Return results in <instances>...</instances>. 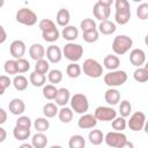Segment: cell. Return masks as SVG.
<instances>
[{
    "label": "cell",
    "instance_id": "1",
    "mask_svg": "<svg viewBox=\"0 0 148 148\" xmlns=\"http://www.w3.org/2000/svg\"><path fill=\"white\" fill-rule=\"evenodd\" d=\"M133 46V39L127 35H118L113 38L112 50L116 56H123L128 52Z\"/></svg>",
    "mask_w": 148,
    "mask_h": 148
},
{
    "label": "cell",
    "instance_id": "2",
    "mask_svg": "<svg viewBox=\"0 0 148 148\" xmlns=\"http://www.w3.org/2000/svg\"><path fill=\"white\" fill-rule=\"evenodd\" d=\"M104 83L110 88H116L123 86L127 81V73L121 69L111 71L104 75Z\"/></svg>",
    "mask_w": 148,
    "mask_h": 148
},
{
    "label": "cell",
    "instance_id": "3",
    "mask_svg": "<svg viewBox=\"0 0 148 148\" xmlns=\"http://www.w3.org/2000/svg\"><path fill=\"white\" fill-rule=\"evenodd\" d=\"M81 69L88 77H91V79H98L103 74V66L97 60L91 58H88L83 61Z\"/></svg>",
    "mask_w": 148,
    "mask_h": 148
},
{
    "label": "cell",
    "instance_id": "4",
    "mask_svg": "<svg viewBox=\"0 0 148 148\" xmlns=\"http://www.w3.org/2000/svg\"><path fill=\"white\" fill-rule=\"evenodd\" d=\"M113 3L112 0H98L95 5H94V8H92V13H94V16L99 20L101 22L102 21H106L111 14V5Z\"/></svg>",
    "mask_w": 148,
    "mask_h": 148
},
{
    "label": "cell",
    "instance_id": "5",
    "mask_svg": "<svg viewBox=\"0 0 148 148\" xmlns=\"http://www.w3.org/2000/svg\"><path fill=\"white\" fill-rule=\"evenodd\" d=\"M61 51L62 56H65V58L72 62H77L83 56V46L73 42L67 43Z\"/></svg>",
    "mask_w": 148,
    "mask_h": 148
},
{
    "label": "cell",
    "instance_id": "6",
    "mask_svg": "<svg viewBox=\"0 0 148 148\" xmlns=\"http://www.w3.org/2000/svg\"><path fill=\"white\" fill-rule=\"evenodd\" d=\"M69 103H71V109L72 111L76 112V113H80V114H83L88 111L89 109V102H88V98L86 95L81 94V92H77V94H74L71 99H69Z\"/></svg>",
    "mask_w": 148,
    "mask_h": 148
},
{
    "label": "cell",
    "instance_id": "7",
    "mask_svg": "<svg viewBox=\"0 0 148 148\" xmlns=\"http://www.w3.org/2000/svg\"><path fill=\"white\" fill-rule=\"evenodd\" d=\"M15 18L18 23L31 27V25H35L37 22V14L30 8H21L17 10Z\"/></svg>",
    "mask_w": 148,
    "mask_h": 148
},
{
    "label": "cell",
    "instance_id": "8",
    "mask_svg": "<svg viewBox=\"0 0 148 148\" xmlns=\"http://www.w3.org/2000/svg\"><path fill=\"white\" fill-rule=\"evenodd\" d=\"M146 125V114L142 111H135L131 114L130 120L127 121V126L133 132L141 131Z\"/></svg>",
    "mask_w": 148,
    "mask_h": 148
},
{
    "label": "cell",
    "instance_id": "9",
    "mask_svg": "<svg viewBox=\"0 0 148 148\" xmlns=\"http://www.w3.org/2000/svg\"><path fill=\"white\" fill-rule=\"evenodd\" d=\"M94 117L101 121H112L117 117V111L111 106H98L95 109Z\"/></svg>",
    "mask_w": 148,
    "mask_h": 148
},
{
    "label": "cell",
    "instance_id": "10",
    "mask_svg": "<svg viewBox=\"0 0 148 148\" xmlns=\"http://www.w3.org/2000/svg\"><path fill=\"white\" fill-rule=\"evenodd\" d=\"M104 141L109 147L118 148L120 145H123L125 141H127V138L123 132L112 131V132H108L104 135Z\"/></svg>",
    "mask_w": 148,
    "mask_h": 148
},
{
    "label": "cell",
    "instance_id": "11",
    "mask_svg": "<svg viewBox=\"0 0 148 148\" xmlns=\"http://www.w3.org/2000/svg\"><path fill=\"white\" fill-rule=\"evenodd\" d=\"M25 51H27L25 43L23 40H21V39L13 40L12 44H10V46H9V52L13 56V58H15V60L23 58Z\"/></svg>",
    "mask_w": 148,
    "mask_h": 148
},
{
    "label": "cell",
    "instance_id": "12",
    "mask_svg": "<svg viewBox=\"0 0 148 148\" xmlns=\"http://www.w3.org/2000/svg\"><path fill=\"white\" fill-rule=\"evenodd\" d=\"M130 61L133 66L141 67L146 62V53L142 49H133L130 52Z\"/></svg>",
    "mask_w": 148,
    "mask_h": 148
},
{
    "label": "cell",
    "instance_id": "13",
    "mask_svg": "<svg viewBox=\"0 0 148 148\" xmlns=\"http://www.w3.org/2000/svg\"><path fill=\"white\" fill-rule=\"evenodd\" d=\"M45 54H46V58H47V61L49 62H52V64H57L61 60L62 58V51L59 46L57 45H50L47 46L46 51H45Z\"/></svg>",
    "mask_w": 148,
    "mask_h": 148
},
{
    "label": "cell",
    "instance_id": "14",
    "mask_svg": "<svg viewBox=\"0 0 148 148\" xmlns=\"http://www.w3.org/2000/svg\"><path fill=\"white\" fill-rule=\"evenodd\" d=\"M96 125H97V120L94 117V114H90V113H83L77 120V126L82 130L94 128Z\"/></svg>",
    "mask_w": 148,
    "mask_h": 148
},
{
    "label": "cell",
    "instance_id": "15",
    "mask_svg": "<svg viewBox=\"0 0 148 148\" xmlns=\"http://www.w3.org/2000/svg\"><path fill=\"white\" fill-rule=\"evenodd\" d=\"M8 109L14 116H22L25 111V103L21 98H13L8 104Z\"/></svg>",
    "mask_w": 148,
    "mask_h": 148
},
{
    "label": "cell",
    "instance_id": "16",
    "mask_svg": "<svg viewBox=\"0 0 148 148\" xmlns=\"http://www.w3.org/2000/svg\"><path fill=\"white\" fill-rule=\"evenodd\" d=\"M29 56L31 59L34 60H40V59H44L45 57V49L42 44L39 43H34L30 47H29Z\"/></svg>",
    "mask_w": 148,
    "mask_h": 148
},
{
    "label": "cell",
    "instance_id": "17",
    "mask_svg": "<svg viewBox=\"0 0 148 148\" xmlns=\"http://www.w3.org/2000/svg\"><path fill=\"white\" fill-rule=\"evenodd\" d=\"M103 65L110 72L111 71H116V69H118V67L120 65V60H119L118 56H116V54H106L104 57Z\"/></svg>",
    "mask_w": 148,
    "mask_h": 148
},
{
    "label": "cell",
    "instance_id": "18",
    "mask_svg": "<svg viewBox=\"0 0 148 148\" xmlns=\"http://www.w3.org/2000/svg\"><path fill=\"white\" fill-rule=\"evenodd\" d=\"M71 99V92L67 88H60L58 89V92H57V96L54 98V102L57 105H60V106H66V104L69 102Z\"/></svg>",
    "mask_w": 148,
    "mask_h": 148
},
{
    "label": "cell",
    "instance_id": "19",
    "mask_svg": "<svg viewBox=\"0 0 148 148\" xmlns=\"http://www.w3.org/2000/svg\"><path fill=\"white\" fill-rule=\"evenodd\" d=\"M131 18V8H126V9H116L114 13V21L116 23L124 25L126 24Z\"/></svg>",
    "mask_w": 148,
    "mask_h": 148
},
{
    "label": "cell",
    "instance_id": "20",
    "mask_svg": "<svg viewBox=\"0 0 148 148\" xmlns=\"http://www.w3.org/2000/svg\"><path fill=\"white\" fill-rule=\"evenodd\" d=\"M69 20H71V13H69L68 9H66V8H60V9L57 12L56 21H57L58 25L65 28V27L68 25Z\"/></svg>",
    "mask_w": 148,
    "mask_h": 148
},
{
    "label": "cell",
    "instance_id": "21",
    "mask_svg": "<svg viewBox=\"0 0 148 148\" xmlns=\"http://www.w3.org/2000/svg\"><path fill=\"white\" fill-rule=\"evenodd\" d=\"M117 30V25L114 22L110 21V20H106V21H102L99 24H98V32H101L102 35H112L114 34Z\"/></svg>",
    "mask_w": 148,
    "mask_h": 148
},
{
    "label": "cell",
    "instance_id": "22",
    "mask_svg": "<svg viewBox=\"0 0 148 148\" xmlns=\"http://www.w3.org/2000/svg\"><path fill=\"white\" fill-rule=\"evenodd\" d=\"M105 102L110 105H116L120 101V92L116 88H109L104 94Z\"/></svg>",
    "mask_w": 148,
    "mask_h": 148
},
{
    "label": "cell",
    "instance_id": "23",
    "mask_svg": "<svg viewBox=\"0 0 148 148\" xmlns=\"http://www.w3.org/2000/svg\"><path fill=\"white\" fill-rule=\"evenodd\" d=\"M61 36H62L64 39H66V40H68L71 43V42L75 40L79 37V30L74 25H67V27L62 28Z\"/></svg>",
    "mask_w": 148,
    "mask_h": 148
},
{
    "label": "cell",
    "instance_id": "24",
    "mask_svg": "<svg viewBox=\"0 0 148 148\" xmlns=\"http://www.w3.org/2000/svg\"><path fill=\"white\" fill-rule=\"evenodd\" d=\"M49 140H47V136L44 134V133H40V132H37L36 134L32 135V139H31V145L34 148H45L46 145H47Z\"/></svg>",
    "mask_w": 148,
    "mask_h": 148
},
{
    "label": "cell",
    "instance_id": "25",
    "mask_svg": "<svg viewBox=\"0 0 148 148\" xmlns=\"http://www.w3.org/2000/svg\"><path fill=\"white\" fill-rule=\"evenodd\" d=\"M42 37L45 42H49V43H53L56 40H58V38L60 37V32L58 30V28H52V29H49V30H45V31H42Z\"/></svg>",
    "mask_w": 148,
    "mask_h": 148
},
{
    "label": "cell",
    "instance_id": "26",
    "mask_svg": "<svg viewBox=\"0 0 148 148\" xmlns=\"http://www.w3.org/2000/svg\"><path fill=\"white\" fill-rule=\"evenodd\" d=\"M88 139L91 145L98 146L104 141V134L101 130H91L88 134Z\"/></svg>",
    "mask_w": 148,
    "mask_h": 148
},
{
    "label": "cell",
    "instance_id": "27",
    "mask_svg": "<svg viewBox=\"0 0 148 148\" xmlns=\"http://www.w3.org/2000/svg\"><path fill=\"white\" fill-rule=\"evenodd\" d=\"M133 77L139 83L147 82L148 81V68H147V66H145V67H138L134 71V73H133Z\"/></svg>",
    "mask_w": 148,
    "mask_h": 148
},
{
    "label": "cell",
    "instance_id": "28",
    "mask_svg": "<svg viewBox=\"0 0 148 148\" xmlns=\"http://www.w3.org/2000/svg\"><path fill=\"white\" fill-rule=\"evenodd\" d=\"M58 117H59V120L61 123L68 124L73 119V111L68 106H61V109L58 111Z\"/></svg>",
    "mask_w": 148,
    "mask_h": 148
},
{
    "label": "cell",
    "instance_id": "29",
    "mask_svg": "<svg viewBox=\"0 0 148 148\" xmlns=\"http://www.w3.org/2000/svg\"><path fill=\"white\" fill-rule=\"evenodd\" d=\"M13 86L16 90L23 91L28 88V79L24 75H15L13 79Z\"/></svg>",
    "mask_w": 148,
    "mask_h": 148
},
{
    "label": "cell",
    "instance_id": "30",
    "mask_svg": "<svg viewBox=\"0 0 148 148\" xmlns=\"http://www.w3.org/2000/svg\"><path fill=\"white\" fill-rule=\"evenodd\" d=\"M29 81L34 87H43L46 81V76L44 74H39L34 71L29 76Z\"/></svg>",
    "mask_w": 148,
    "mask_h": 148
},
{
    "label": "cell",
    "instance_id": "31",
    "mask_svg": "<svg viewBox=\"0 0 148 148\" xmlns=\"http://www.w3.org/2000/svg\"><path fill=\"white\" fill-rule=\"evenodd\" d=\"M68 147L69 148H84L86 147V139L80 134L72 135L69 141H68Z\"/></svg>",
    "mask_w": 148,
    "mask_h": 148
},
{
    "label": "cell",
    "instance_id": "32",
    "mask_svg": "<svg viewBox=\"0 0 148 148\" xmlns=\"http://www.w3.org/2000/svg\"><path fill=\"white\" fill-rule=\"evenodd\" d=\"M82 73V69H81V66L77 64V62H71L67 68H66V74L71 77V79H76L81 75Z\"/></svg>",
    "mask_w": 148,
    "mask_h": 148
},
{
    "label": "cell",
    "instance_id": "33",
    "mask_svg": "<svg viewBox=\"0 0 148 148\" xmlns=\"http://www.w3.org/2000/svg\"><path fill=\"white\" fill-rule=\"evenodd\" d=\"M34 127L37 132H40V133H44L45 131L49 130L50 127V123L47 120V118L45 117H39V118H36V120L34 121Z\"/></svg>",
    "mask_w": 148,
    "mask_h": 148
},
{
    "label": "cell",
    "instance_id": "34",
    "mask_svg": "<svg viewBox=\"0 0 148 148\" xmlns=\"http://www.w3.org/2000/svg\"><path fill=\"white\" fill-rule=\"evenodd\" d=\"M58 111H59V109H58L57 104L51 103V102L46 103L43 106V114L45 116V118H53V117H56L58 114Z\"/></svg>",
    "mask_w": 148,
    "mask_h": 148
},
{
    "label": "cell",
    "instance_id": "35",
    "mask_svg": "<svg viewBox=\"0 0 148 148\" xmlns=\"http://www.w3.org/2000/svg\"><path fill=\"white\" fill-rule=\"evenodd\" d=\"M30 130L29 128H22V127H17L15 126L14 130H13V135L16 140H20V141H24L27 140L29 136H30Z\"/></svg>",
    "mask_w": 148,
    "mask_h": 148
},
{
    "label": "cell",
    "instance_id": "36",
    "mask_svg": "<svg viewBox=\"0 0 148 148\" xmlns=\"http://www.w3.org/2000/svg\"><path fill=\"white\" fill-rule=\"evenodd\" d=\"M57 92H58V88L53 84H46V86H43V96L49 99V101H52L56 98L57 96Z\"/></svg>",
    "mask_w": 148,
    "mask_h": 148
},
{
    "label": "cell",
    "instance_id": "37",
    "mask_svg": "<svg viewBox=\"0 0 148 148\" xmlns=\"http://www.w3.org/2000/svg\"><path fill=\"white\" fill-rule=\"evenodd\" d=\"M47 80L53 86L57 84V83H60L61 80H62V72L60 69H51V71H49Z\"/></svg>",
    "mask_w": 148,
    "mask_h": 148
},
{
    "label": "cell",
    "instance_id": "38",
    "mask_svg": "<svg viewBox=\"0 0 148 148\" xmlns=\"http://www.w3.org/2000/svg\"><path fill=\"white\" fill-rule=\"evenodd\" d=\"M80 28L83 32H87V31H91V30H96L97 25H96V22L92 20V18H83L81 22H80Z\"/></svg>",
    "mask_w": 148,
    "mask_h": 148
},
{
    "label": "cell",
    "instance_id": "39",
    "mask_svg": "<svg viewBox=\"0 0 148 148\" xmlns=\"http://www.w3.org/2000/svg\"><path fill=\"white\" fill-rule=\"evenodd\" d=\"M111 126H112V128L116 132H123L126 128L127 123H126V119L125 118H123V117H116L111 121Z\"/></svg>",
    "mask_w": 148,
    "mask_h": 148
},
{
    "label": "cell",
    "instance_id": "40",
    "mask_svg": "<svg viewBox=\"0 0 148 148\" xmlns=\"http://www.w3.org/2000/svg\"><path fill=\"white\" fill-rule=\"evenodd\" d=\"M119 113H120V117H123V118H126L132 113V104L127 99H124L120 102Z\"/></svg>",
    "mask_w": 148,
    "mask_h": 148
},
{
    "label": "cell",
    "instance_id": "41",
    "mask_svg": "<svg viewBox=\"0 0 148 148\" xmlns=\"http://www.w3.org/2000/svg\"><path fill=\"white\" fill-rule=\"evenodd\" d=\"M49 69H50V65H49V61H47V60L40 59V60H37V61H36L35 72L45 75L46 73H49Z\"/></svg>",
    "mask_w": 148,
    "mask_h": 148
},
{
    "label": "cell",
    "instance_id": "42",
    "mask_svg": "<svg viewBox=\"0 0 148 148\" xmlns=\"http://www.w3.org/2000/svg\"><path fill=\"white\" fill-rule=\"evenodd\" d=\"M3 69H5L6 74H9V75H15V74H17L16 60H15V59L6 60V62H5V65H3Z\"/></svg>",
    "mask_w": 148,
    "mask_h": 148
},
{
    "label": "cell",
    "instance_id": "43",
    "mask_svg": "<svg viewBox=\"0 0 148 148\" xmlns=\"http://www.w3.org/2000/svg\"><path fill=\"white\" fill-rule=\"evenodd\" d=\"M136 16L140 20H142V21L148 18V3L147 2H142V3H140L138 6V8H136Z\"/></svg>",
    "mask_w": 148,
    "mask_h": 148
},
{
    "label": "cell",
    "instance_id": "44",
    "mask_svg": "<svg viewBox=\"0 0 148 148\" xmlns=\"http://www.w3.org/2000/svg\"><path fill=\"white\" fill-rule=\"evenodd\" d=\"M82 37H83V40L87 43H95L99 38V32L97 31V29L91 30V31H87V32H83Z\"/></svg>",
    "mask_w": 148,
    "mask_h": 148
},
{
    "label": "cell",
    "instance_id": "45",
    "mask_svg": "<svg viewBox=\"0 0 148 148\" xmlns=\"http://www.w3.org/2000/svg\"><path fill=\"white\" fill-rule=\"evenodd\" d=\"M16 67H17V73H25L30 69V62L27 59L21 58L16 60Z\"/></svg>",
    "mask_w": 148,
    "mask_h": 148
},
{
    "label": "cell",
    "instance_id": "46",
    "mask_svg": "<svg viewBox=\"0 0 148 148\" xmlns=\"http://www.w3.org/2000/svg\"><path fill=\"white\" fill-rule=\"evenodd\" d=\"M31 125H32L31 124V120H30V118L28 116H20L17 118V120H16V125L15 126L22 127V128H29L30 130Z\"/></svg>",
    "mask_w": 148,
    "mask_h": 148
},
{
    "label": "cell",
    "instance_id": "47",
    "mask_svg": "<svg viewBox=\"0 0 148 148\" xmlns=\"http://www.w3.org/2000/svg\"><path fill=\"white\" fill-rule=\"evenodd\" d=\"M40 31H45V30H49V29H52V28H56V23L50 20V18H43L39 21V24H38Z\"/></svg>",
    "mask_w": 148,
    "mask_h": 148
},
{
    "label": "cell",
    "instance_id": "48",
    "mask_svg": "<svg viewBox=\"0 0 148 148\" xmlns=\"http://www.w3.org/2000/svg\"><path fill=\"white\" fill-rule=\"evenodd\" d=\"M12 84V80L9 79L8 75H0V87L3 88L5 90Z\"/></svg>",
    "mask_w": 148,
    "mask_h": 148
},
{
    "label": "cell",
    "instance_id": "49",
    "mask_svg": "<svg viewBox=\"0 0 148 148\" xmlns=\"http://www.w3.org/2000/svg\"><path fill=\"white\" fill-rule=\"evenodd\" d=\"M114 7L116 9H126V8H131L130 2L127 0H116L114 1Z\"/></svg>",
    "mask_w": 148,
    "mask_h": 148
},
{
    "label": "cell",
    "instance_id": "50",
    "mask_svg": "<svg viewBox=\"0 0 148 148\" xmlns=\"http://www.w3.org/2000/svg\"><path fill=\"white\" fill-rule=\"evenodd\" d=\"M6 39H7V32H6L5 28L0 24V44L5 43V42H6Z\"/></svg>",
    "mask_w": 148,
    "mask_h": 148
},
{
    "label": "cell",
    "instance_id": "51",
    "mask_svg": "<svg viewBox=\"0 0 148 148\" xmlns=\"http://www.w3.org/2000/svg\"><path fill=\"white\" fill-rule=\"evenodd\" d=\"M7 112L2 109V108H0V125H2V124H5L6 121H7Z\"/></svg>",
    "mask_w": 148,
    "mask_h": 148
},
{
    "label": "cell",
    "instance_id": "52",
    "mask_svg": "<svg viewBox=\"0 0 148 148\" xmlns=\"http://www.w3.org/2000/svg\"><path fill=\"white\" fill-rule=\"evenodd\" d=\"M6 138H7V132H6V130L0 126V143L3 142V141L6 140Z\"/></svg>",
    "mask_w": 148,
    "mask_h": 148
},
{
    "label": "cell",
    "instance_id": "53",
    "mask_svg": "<svg viewBox=\"0 0 148 148\" xmlns=\"http://www.w3.org/2000/svg\"><path fill=\"white\" fill-rule=\"evenodd\" d=\"M118 148H134V145H133L131 141L127 140V141H125L123 145H120Z\"/></svg>",
    "mask_w": 148,
    "mask_h": 148
},
{
    "label": "cell",
    "instance_id": "54",
    "mask_svg": "<svg viewBox=\"0 0 148 148\" xmlns=\"http://www.w3.org/2000/svg\"><path fill=\"white\" fill-rule=\"evenodd\" d=\"M18 148H34V147H32L31 143H22Z\"/></svg>",
    "mask_w": 148,
    "mask_h": 148
},
{
    "label": "cell",
    "instance_id": "55",
    "mask_svg": "<svg viewBox=\"0 0 148 148\" xmlns=\"http://www.w3.org/2000/svg\"><path fill=\"white\" fill-rule=\"evenodd\" d=\"M3 94H5V89H3V88H1V87H0V96H2V95H3Z\"/></svg>",
    "mask_w": 148,
    "mask_h": 148
},
{
    "label": "cell",
    "instance_id": "56",
    "mask_svg": "<svg viewBox=\"0 0 148 148\" xmlns=\"http://www.w3.org/2000/svg\"><path fill=\"white\" fill-rule=\"evenodd\" d=\"M50 148H62L61 146H59V145H53V146H51Z\"/></svg>",
    "mask_w": 148,
    "mask_h": 148
},
{
    "label": "cell",
    "instance_id": "57",
    "mask_svg": "<svg viewBox=\"0 0 148 148\" xmlns=\"http://www.w3.org/2000/svg\"><path fill=\"white\" fill-rule=\"evenodd\" d=\"M3 3H5V1H3V0H0V8L3 6Z\"/></svg>",
    "mask_w": 148,
    "mask_h": 148
}]
</instances>
